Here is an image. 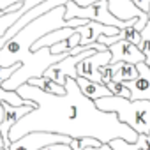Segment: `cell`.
Returning a JSON list of instances; mask_svg holds the SVG:
<instances>
[{"instance_id":"obj_13","label":"cell","mask_w":150,"mask_h":150,"mask_svg":"<svg viewBox=\"0 0 150 150\" xmlns=\"http://www.w3.org/2000/svg\"><path fill=\"white\" fill-rule=\"evenodd\" d=\"M39 2H42V0H23V6H21L18 11H14V13H4L2 16H0V37L7 32V28H9L20 16H23L28 9H32V7L37 6Z\"/></svg>"},{"instance_id":"obj_1","label":"cell","mask_w":150,"mask_h":150,"mask_svg":"<svg viewBox=\"0 0 150 150\" xmlns=\"http://www.w3.org/2000/svg\"><path fill=\"white\" fill-rule=\"evenodd\" d=\"M65 92L62 96L46 94L37 87L23 83L16 92L25 99L32 101L35 108L23 115L9 131V141L21 138L30 131L57 132L69 138H96L101 143H108L113 138H122L134 143L138 132L127 124L120 122L115 113L103 111L94 101L80 92L76 78H67L64 83Z\"/></svg>"},{"instance_id":"obj_25","label":"cell","mask_w":150,"mask_h":150,"mask_svg":"<svg viewBox=\"0 0 150 150\" xmlns=\"http://www.w3.org/2000/svg\"><path fill=\"white\" fill-rule=\"evenodd\" d=\"M83 150H113L108 143H101L99 146H88V148H83Z\"/></svg>"},{"instance_id":"obj_6","label":"cell","mask_w":150,"mask_h":150,"mask_svg":"<svg viewBox=\"0 0 150 150\" xmlns=\"http://www.w3.org/2000/svg\"><path fill=\"white\" fill-rule=\"evenodd\" d=\"M94 51H96V50L88 48V50H85V51H81V53H78V55H67L65 58H62V60L51 64V65L44 71L42 76H46V78L53 80L55 83H58L60 87H64V83H65V80H67L69 76H71V78H76V65H78L83 58L90 57Z\"/></svg>"},{"instance_id":"obj_11","label":"cell","mask_w":150,"mask_h":150,"mask_svg":"<svg viewBox=\"0 0 150 150\" xmlns=\"http://www.w3.org/2000/svg\"><path fill=\"white\" fill-rule=\"evenodd\" d=\"M122 28H117V27H111V25H103V23H97V21H87L85 25L78 27V32H80V46H87L90 42H97V37L101 34L104 35H117Z\"/></svg>"},{"instance_id":"obj_27","label":"cell","mask_w":150,"mask_h":150,"mask_svg":"<svg viewBox=\"0 0 150 150\" xmlns=\"http://www.w3.org/2000/svg\"><path fill=\"white\" fill-rule=\"evenodd\" d=\"M2 14H4V11H0V16H2Z\"/></svg>"},{"instance_id":"obj_16","label":"cell","mask_w":150,"mask_h":150,"mask_svg":"<svg viewBox=\"0 0 150 150\" xmlns=\"http://www.w3.org/2000/svg\"><path fill=\"white\" fill-rule=\"evenodd\" d=\"M138 48H139V51L143 53V57H145V62L150 65V21H148V23L143 27V30H141V35H139Z\"/></svg>"},{"instance_id":"obj_5","label":"cell","mask_w":150,"mask_h":150,"mask_svg":"<svg viewBox=\"0 0 150 150\" xmlns=\"http://www.w3.org/2000/svg\"><path fill=\"white\" fill-rule=\"evenodd\" d=\"M71 138L57 132H44V131H30L23 134L21 138L11 141L7 148H0V150H39L50 143H67L69 145Z\"/></svg>"},{"instance_id":"obj_4","label":"cell","mask_w":150,"mask_h":150,"mask_svg":"<svg viewBox=\"0 0 150 150\" xmlns=\"http://www.w3.org/2000/svg\"><path fill=\"white\" fill-rule=\"evenodd\" d=\"M65 6V20H71V18H83V20H90V21H97V23H103V25H111V27H117V28H125L129 25H134L138 18H131V20H118L115 18L110 9H108V2L106 0H99V2H94L90 6H78L74 4L72 0H67L64 4Z\"/></svg>"},{"instance_id":"obj_12","label":"cell","mask_w":150,"mask_h":150,"mask_svg":"<svg viewBox=\"0 0 150 150\" xmlns=\"http://www.w3.org/2000/svg\"><path fill=\"white\" fill-rule=\"evenodd\" d=\"M76 83L80 87V92L88 97L90 101H97L101 97H106V96H111L108 87L103 85L101 81H92V80H87V78H81V76H76Z\"/></svg>"},{"instance_id":"obj_17","label":"cell","mask_w":150,"mask_h":150,"mask_svg":"<svg viewBox=\"0 0 150 150\" xmlns=\"http://www.w3.org/2000/svg\"><path fill=\"white\" fill-rule=\"evenodd\" d=\"M0 103H9L13 106H21V104H27L28 101H25L16 90H6L2 87V81H0Z\"/></svg>"},{"instance_id":"obj_8","label":"cell","mask_w":150,"mask_h":150,"mask_svg":"<svg viewBox=\"0 0 150 150\" xmlns=\"http://www.w3.org/2000/svg\"><path fill=\"white\" fill-rule=\"evenodd\" d=\"M138 69V76L132 81H127V88L131 90V97L132 101H139V99H146L150 101V65L146 62H138L136 64Z\"/></svg>"},{"instance_id":"obj_24","label":"cell","mask_w":150,"mask_h":150,"mask_svg":"<svg viewBox=\"0 0 150 150\" xmlns=\"http://www.w3.org/2000/svg\"><path fill=\"white\" fill-rule=\"evenodd\" d=\"M131 2L143 13H148V9H150V0H131Z\"/></svg>"},{"instance_id":"obj_26","label":"cell","mask_w":150,"mask_h":150,"mask_svg":"<svg viewBox=\"0 0 150 150\" xmlns=\"http://www.w3.org/2000/svg\"><path fill=\"white\" fill-rule=\"evenodd\" d=\"M2 118H4V108H2V103H0V124H2ZM0 148H4V139H2V132H0Z\"/></svg>"},{"instance_id":"obj_22","label":"cell","mask_w":150,"mask_h":150,"mask_svg":"<svg viewBox=\"0 0 150 150\" xmlns=\"http://www.w3.org/2000/svg\"><path fill=\"white\" fill-rule=\"evenodd\" d=\"M39 150H72V148L67 143H50V145H46Z\"/></svg>"},{"instance_id":"obj_21","label":"cell","mask_w":150,"mask_h":150,"mask_svg":"<svg viewBox=\"0 0 150 150\" xmlns=\"http://www.w3.org/2000/svg\"><path fill=\"white\" fill-rule=\"evenodd\" d=\"M101 141L96 139V138H90V136H85V138H80V150L83 148H88V146H99Z\"/></svg>"},{"instance_id":"obj_23","label":"cell","mask_w":150,"mask_h":150,"mask_svg":"<svg viewBox=\"0 0 150 150\" xmlns=\"http://www.w3.org/2000/svg\"><path fill=\"white\" fill-rule=\"evenodd\" d=\"M146 23H148V14H146V13H143V14H141V16L136 20V23H134L132 27H134V30L141 32V30H143V27H145Z\"/></svg>"},{"instance_id":"obj_20","label":"cell","mask_w":150,"mask_h":150,"mask_svg":"<svg viewBox=\"0 0 150 150\" xmlns=\"http://www.w3.org/2000/svg\"><path fill=\"white\" fill-rule=\"evenodd\" d=\"M99 76H101V83L103 85H108L111 80H113V64H106V65H101L99 67Z\"/></svg>"},{"instance_id":"obj_18","label":"cell","mask_w":150,"mask_h":150,"mask_svg":"<svg viewBox=\"0 0 150 150\" xmlns=\"http://www.w3.org/2000/svg\"><path fill=\"white\" fill-rule=\"evenodd\" d=\"M106 87H108L110 94H111V96H115V97H125V99H129V97H131V90H129V88H127V85H125V83H122V81H115V80H111Z\"/></svg>"},{"instance_id":"obj_2","label":"cell","mask_w":150,"mask_h":150,"mask_svg":"<svg viewBox=\"0 0 150 150\" xmlns=\"http://www.w3.org/2000/svg\"><path fill=\"white\" fill-rule=\"evenodd\" d=\"M88 20L83 18H71L65 20V6H58L48 13H44L42 16L32 20L30 23H27L21 30H18L7 42H4V46L0 48V65H13L20 60V57L30 50V46L41 39L42 35H46L51 30L57 28H64V27H72L78 28L81 25H85Z\"/></svg>"},{"instance_id":"obj_9","label":"cell","mask_w":150,"mask_h":150,"mask_svg":"<svg viewBox=\"0 0 150 150\" xmlns=\"http://www.w3.org/2000/svg\"><path fill=\"white\" fill-rule=\"evenodd\" d=\"M74 4H78V6H81V7H85V6H90V4H94V2H99V0H72ZM108 2V9H110V13L115 16V18H118V20H122V21H125V20H131V18H139L141 14H143V11H139L131 0H106Z\"/></svg>"},{"instance_id":"obj_7","label":"cell","mask_w":150,"mask_h":150,"mask_svg":"<svg viewBox=\"0 0 150 150\" xmlns=\"http://www.w3.org/2000/svg\"><path fill=\"white\" fill-rule=\"evenodd\" d=\"M110 62H111V53L108 50H104V51H94L90 57L83 58L76 65V76H81V78H87V80H92V81H99L101 80L99 67L106 65Z\"/></svg>"},{"instance_id":"obj_14","label":"cell","mask_w":150,"mask_h":150,"mask_svg":"<svg viewBox=\"0 0 150 150\" xmlns=\"http://www.w3.org/2000/svg\"><path fill=\"white\" fill-rule=\"evenodd\" d=\"M136 76H138L136 64H131V62H115L113 64V80L115 81L127 83V81H132Z\"/></svg>"},{"instance_id":"obj_3","label":"cell","mask_w":150,"mask_h":150,"mask_svg":"<svg viewBox=\"0 0 150 150\" xmlns=\"http://www.w3.org/2000/svg\"><path fill=\"white\" fill-rule=\"evenodd\" d=\"M94 103L99 110L115 113L120 122L127 124L138 134H141V132L145 134L150 131V101H146V99L132 101V99H125V97L106 96Z\"/></svg>"},{"instance_id":"obj_15","label":"cell","mask_w":150,"mask_h":150,"mask_svg":"<svg viewBox=\"0 0 150 150\" xmlns=\"http://www.w3.org/2000/svg\"><path fill=\"white\" fill-rule=\"evenodd\" d=\"M27 83H28V85H32V87L41 88V90H42V92H46V94H57V96H62V94L65 92V88H64V87H60L58 83H55L53 80H50V78H46V76L30 78Z\"/></svg>"},{"instance_id":"obj_19","label":"cell","mask_w":150,"mask_h":150,"mask_svg":"<svg viewBox=\"0 0 150 150\" xmlns=\"http://www.w3.org/2000/svg\"><path fill=\"white\" fill-rule=\"evenodd\" d=\"M120 34H122V37H124V39H127L129 42H132V44H136V46H138V42H139V35H141V32H138V30H134V27H132V25H129V27H125V28H122V30H120Z\"/></svg>"},{"instance_id":"obj_10","label":"cell","mask_w":150,"mask_h":150,"mask_svg":"<svg viewBox=\"0 0 150 150\" xmlns=\"http://www.w3.org/2000/svg\"><path fill=\"white\" fill-rule=\"evenodd\" d=\"M108 51L111 53V64H115V62H131V64L145 62V57L139 51V48L136 44L129 42L127 39H120V41L110 44Z\"/></svg>"}]
</instances>
